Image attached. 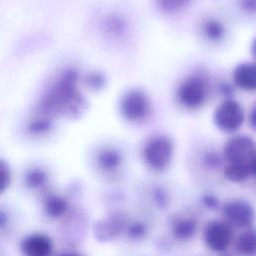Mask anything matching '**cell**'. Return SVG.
<instances>
[{
  "label": "cell",
  "instance_id": "4fadbf2b",
  "mask_svg": "<svg viewBox=\"0 0 256 256\" xmlns=\"http://www.w3.org/2000/svg\"><path fill=\"white\" fill-rule=\"evenodd\" d=\"M194 0H153L156 10L165 16H176L185 12Z\"/></svg>",
  "mask_w": 256,
  "mask_h": 256
},
{
  "label": "cell",
  "instance_id": "7a4b0ae2",
  "mask_svg": "<svg viewBox=\"0 0 256 256\" xmlns=\"http://www.w3.org/2000/svg\"><path fill=\"white\" fill-rule=\"evenodd\" d=\"M118 112L125 122L141 125L148 122L153 116L154 103L150 94L145 89L133 86L127 88L120 95Z\"/></svg>",
  "mask_w": 256,
  "mask_h": 256
},
{
  "label": "cell",
  "instance_id": "cb8c5ba5",
  "mask_svg": "<svg viewBox=\"0 0 256 256\" xmlns=\"http://www.w3.org/2000/svg\"><path fill=\"white\" fill-rule=\"evenodd\" d=\"M246 122L248 123L249 127L256 132V103L248 111L246 115Z\"/></svg>",
  "mask_w": 256,
  "mask_h": 256
},
{
  "label": "cell",
  "instance_id": "7c38bea8",
  "mask_svg": "<svg viewBox=\"0 0 256 256\" xmlns=\"http://www.w3.org/2000/svg\"><path fill=\"white\" fill-rule=\"evenodd\" d=\"M96 161L100 169L105 172L116 171L123 162V156L119 149L114 146H105L97 153Z\"/></svg>",
  "mask_w": 256,
  "mask_h": 256
},
{
  "label": "cell",
  "instance_id": "ffe728a7",
  "mask_svg": "<svg viewBox=\"0 0 256 256\" xmlns=\"http://www.w3.org/2000/svg\"><path fill=\"white\" fill-rule=\"evenodd\" d=\"M87 83L92 89L100 90L106 85L107 79L106 76L100 72H92L87 76Z\"/></svg>",
  "mask_w": 256,
  "mask_h": 256
},
{
  "label": "cell",
  "instance_id": "e0dca14e",
  "mask_svg": "<svg viewBox=\"0 0 256 256\" xmlns=\"http://www.w3.org/2000/svg\"><path fill=\"white\" fill-rule=\"evenodd\" d=\"M215 87H214V91L217 92L222 99H228V98H235V92H236V87L234 86V84L232 83L231 80L227 81V80H222L218 83H215ZM221 99V100H222Z\"/></svg>",
  "mask_w": 256,
  "mask_h": 256
},
{
  "label": "cell",
  "instance_id": "2e32d148",
  "mask_svg": "<svg viewBox=\"0 0 256 256\" xmlns=\"http://www.w3.org/2000/svg\"><path fill=\"white\" fill-rule=\"evenodd\" d=\"M196 222L192 219L181 218L173 223L172 229L176 238L180 240H187L191 238L196 231Z\"/></svg>",
  "mask_w": 256,
  "mask_h": 256
},
{
  "label": "cell",
  "instance_id": "4316f807",
  "mask_svg": "<svg viewBox=\"0 0 256 256\" xmlns=\"http://www.w3.org/2000/svg\"><path fill=\"white\" fill-rule=\"evenodd\" d=\"M250 168H251V173L252 175L256 176V155L254 156V158L252 159L251 163H250Z\"/></svg>",
  "mask_w": 256,
  "mask_h": 256
},
{
  "label": "cell",
  "instance_id": "603a6c76",
  "mask_svg": "<svg viewBox=\"0 0 256 256\" xmlns=\"http://www.w3.org/2000/svg\"><path fill=\"white\" fill-rule=\"evenodd\" d=\"M146 233V228L145 226L140 223V222H136L130 225L129 229H128V234L131 238H142Z\"/></svg>",
  "mask_w": 256,
  "mask_h": 256
},
{
  "label": "cell",
  "instance_id": "52a82bcc",
  "mask_svg": "<svg viewBox=\"0 0 256 256\" xmlns=\"http://www.w3.org/2000/svg\"><path fill=\"white\" fill-rule=\"evenodd\" d=\"M198 31L202 39L210 45L222 44L228 36V26L225 21L215 15H207L201 19Z\"/></svg>",
  "mask_w": 256,
  "mask_h": 256
},
{
  "label": "cell",
  "instance_id": "8992f818",
  "mask_svg": "<svg viewBox=\"0 0 256 256\" xmlns=\"http://www.w3.org/2000/svg\"><path fill=\"white\" fill-rule=\"evenodd\" d=\"M233 230L228 222L214 220L209 222L204 230L206 245L213 251H224L232 242Z\"/></svg>",
  "mask_w": 256,
  "mask_h": 256
},
{
  "label": "cell",
  "instance_id": "d4e9b609",
  "mask_svg": "<svg viewBox=\"0 0 256 256\" xmlns=\"http://www.w3.org/2000/svg\"><path fill=\"white\" fill-rule=\"evenodd\" d=\"M204 202L210 206V207H216L217 206V200L212 196H207L204 198Z\"/></svg>",
  "mask_w": 256,
  "mask_h": 256
},
{
  "label": "cell",
  "instance_id": "ac0fdd59",
  "mask_svg": "<svg viewBox=\"0 0 256 256\" xmlns=\"http://www.w3.org/2000/svg\"><path fill=\"white\" fill-rule=\"evenodd\" d=\"M222 160H224L222 153L215 150H208L203 155V163L208 168H218L221 165Z\"/></svg>",
  "mask_w": 256,
  "mask_h": 256
},
{
  "label": "cell",
  "instance_id": "d6986e66",
  "mask_svg": "<svg viewBox=\"0 0 256 256\" xmlns=\"http://www.w3.org/2000/svg\"><path fill=\"white\" fill-rule=\"evenodd\" d=\"M238 10L248 17H256V0H236Z\"/></svg>",
  "mask_w": 256,
  "mask_h": 256
},
{
  "label": "cell",
  "instance_id": "9a60e30c",
  "mask_svg": "<svg viewBox=\"0 0 256 256\" xmlns=\"http://www.w3.org/2000/svg\"><path fill=\"white\" fill-rule=\"evenodd\" d=\"M236 250L242 256L256 255V230L249 229L243 232L237 239Z\"/></svg>",
  "mask_w": 256,
  "mask_h": 256
},
{
  "label": "cell",
  "instance_id": "6da1fadb",
  "mask_svg": "<svg viewBox=\"0 0 256 256\" xmlns=\"http://www.w3.org/2000/svg\"><path fill=\"white\" fill-rule=\"evenodd\" d=\"M213 91L210 72L204 67H195L176 83L173 98L182 110L196 112L206 106Z\"/></svg>",
  "mask_w": 256,
  "mask_h": 256
},
{
  "label": "cell",
  "instance_id": "3957f363",
  "mask_svg": "<svg viewBox=\"0 0 256 256\" xmlns=\"http://www.w3.org/2000/svg\"><path fill=\"white\" fill-rule=\"evenodd\" d=\"M174 151L175 144L171 136L156 132L146 138L142 146V158L150 169L163 171L172 162Z\"/></svg>",
  "mask_w": 256,
  "mask_h": 256
},
{
  "label": "cell",
  "instance_id": "8fae6325",
  "mask_svg": "<svg viewBox=\"0 0 256 256\" xmlns=\"http://www.w3.org/2000/svg\"><path fill=\"white\" fill-rule=\"evenodd\" d=\"M21 250L24 256H51L53 245L44 234H31L23 239Z\"/></svg>",
  "mask_w": 256,
  "mask_h": 256
},
{
  "label": "cell",
  "instance_id": "7402d4cb",
  "mask_svg": "<svg viewBox=\"0 0 256 256\" xmlns=\"http://www.w3.org/2000/svg\"><path fill=\"white\" fill-rule=\"evenodd\" d=\"M64 203L61 199L58 198H52L48 201V205H47V209L48 212L52 215H58L60 214L63 209H64Z\"/></svg>",
  "mask_w": 256,
  "mask_h": 256
},
{
  "label": "cell",
  "instance_id": "9c48e42d",
  "mask_svg": "<svg viewBox=\"0 0 256 256\" xmlns=\"http://www.w3.org/2000/svg\"><path fill=\"white\" fill-rule=\"evenodd\" d=\"M232 83L237 90L256 91V61H243L234 66L231 72Z\"/></svg>",
  "mask_w": 256,
  "mask_h": 256
},
{
  "label": "cell",
  "instance_id": "5b68a950",
  "mask_svg": "<svg viewBox=\"0 0 256 256\" xmlns=\"http://www.w3.org/2000/svg\"><path fill=\"white\" fill-rule=\"evenodd\" d=\"M221 153L226 163L250 164L256 155V140L241 132L230 135L225 141Z\"/></svg>",
  "mask_w": 256,
  "mask_h": 256
},
{
  "label": "cell",
  "instance_id": "30bf717a",
  "mask_svg": "<svg viewBox=\"0 0 256 256\" xmlns=\"http://www.w3.org/2000/svg\"><path fill=\"white\" fill-rule=\"evenodd\" d=\"M223 213L229 223L240 227H249L255 218L253 207L243 200L227 202L224 205Z\"/></svg>",
  "mask_w": 256,
  "mask_h": 256
},
{
  "label": "cell",
  "instance_id": "ba28073f",
  "mask_svg": "<svg viewBox=\"0 0 256 256\" xmlns=\"http://www.w3.org/2000/svg\"><path fill=\"white\" fill-rule=\"evenodd\" d=\"M103 31L106 37L114 42L124 41L130 35L131 21L121 12H111L104 18Z\"/></svg>",
  "mask_w": 256,
  "mask_h": 256
},
{
  "label": "cell",
  "instance_id": "5bb4252c",
  "mask_svg": "<svg viewBox=\"0 0 256 256\" xmlns=\"http://www.w3.org/2000/svg\"><path fill=\"white\" fill-rule=\"evenodd\" d=\"M224 175L231 182H243L252 176L250 164L226 163L224 167Z\"/></svg>",
  "mask_w": 256,
  "mask_h": 256
},
{
  "label": "cell",
  "instance_id": "83f0119b",
  "mask_svg": "<svg viewBox=\"0 0 256 256\" xmlns=\"http://www.w3.org/2000/svg\"><path fill=\"white\" fill-rule=\"evenodd\" d=\"M61 256H80V255H78L76 253H65V254H63Z\"/></svg>",
  "mask_w": 256,
  "mask_h": 256
},
{
  "label": "cell",
  "instance_id": "44dd1931",
  "mask_svg": "<svg viewBox=\"0 0 256 256\" xmlns=\"http://www.w3.org/2000/svg\"><path fill=\"white\" fill-rule=\"evenodd\" d=\"M10 178V170L8 166L4 162L0 161V194L3 193L9 186Z\"/></svg>",
  "mask_w": 256,
  "mask_h": 256
},
{
  "label": "cell",
  "instance_id": "277c9868",
  "mask_svg": "<svg viewBox=\"0 0 256 256\" xmlns=\"http://www.w3.org/2000/svg\"><path fill=\"white\" fill-rule=\"evenodd\" d=\"M246 115L245 108L237 99H222L213 110L212 123L220 132L230 136L241 131Z\"/></svg>",
  "mask_w": 256,
  "mask_h": 256
},
{
  "label": "cell",
  "instance_id": "484cf974",
  "mask_svg": "<svg viewBox=\"0 0 256 256\" xmlns=\"http://www.w3.org/2000/svg\"><path fill=\"white\" fill-rule=\"evenodd\" d=\"M250 52H251V55L253 57V60L256 61V36L252 39L251 41V44H250Z\"/></svg>",
  "mask_w": 256,
  "mask_h": 256
}]
</instances>
